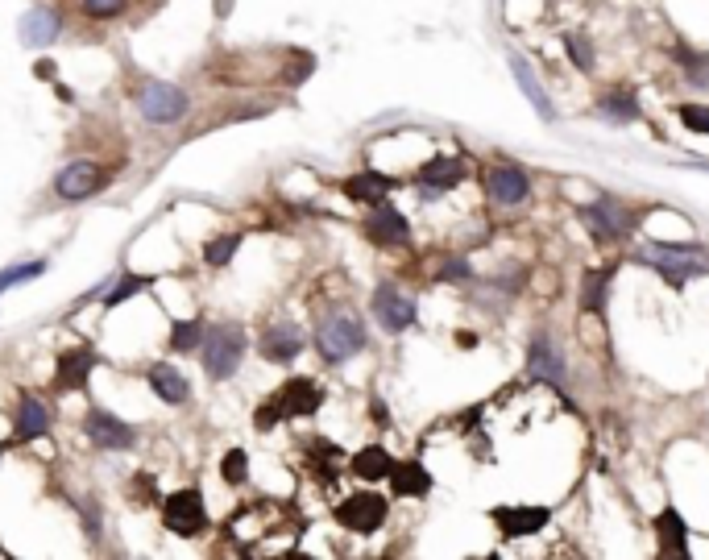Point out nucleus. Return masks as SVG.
<instances>
[{
  "instance_id": "f3484780",
  "label": "nucleus",
  "mask_w": 709,
  "mask_h": 560,
  "mask_svg": "<svg viewBox=\"0 0 709 560\" xmlns=\"http://www.w3.org/2000/svg\"><path fill=\"white\" fill-rule=\"evenodd\" d=\"M656 531H660V552L664 556H685L689 552V527H685L676 507H664L656 515Z\"/></svg>"
},
{
  "instance_id": "4be33fe9",
  "label": "nucleus",
  "mask_w": 709,
  "mask_h": 560,
  "mask_svg": "<svg viewBox=\"0 0 709 560\" xmlns=\"http://www.w3.org/2000/svg\"><path fill=\"white\" fill-rule=\"evenodd\" d=\"M92 366H96V353H92V349H71V353H63V361H59V386H63V390H79L83 382H88Z\"/></svg>"
},
{
  "instance_id": "473e14b6",
  "label": "nucleus",
  "mask_w": 709,
  "mask_h": 560,
  "mask_svg": "<svg viewBox=\"0 0 709 560\" xmlns=\"http://www.w3.org/2000/svg\"><path fill=\"white\" fill-rule=\"evenodd\" d=\"M46 270V262H21V266H9L5 274H0V291H9L17 283H30V278H38Z\"/></svg>"
},
{
  "instance_id": "58836bf2",
  "label": "nucleus",
  "mask_w": 709,
  "mask_h": 560,
  "mask_svg": "<svg viewBox=\"0 0 709 560\" xmlns=\"http://www.w3.org/2000/svg\"><path fill=\"white\" fill-rule=\"evenodd\" d=\"M34 71H38V79H50V75H54V63H46V59H42Z\"/></svg>"
},
{
  "instance_id": "2f4dec72",
  "label": "nucleus",
  "mask_w": 709,
  "mask_h": 560,
  "mask_svg": "<svg viewBox=\"0 0 709 560\" xmlns=\"http://www.w3.org/2000/svg\"><path fill=\"white\" fill-rule=\"evenodd\" d=\"M237 245H241V237L233 233V237H216V241H208V249H204V262L208 266H224L233 254H237Z\"/></svg>"
},
{
  "instance_id": "20e7f679",
  "label": "nucleus",
  "mask_w": 709,
  "mask_h": 560,
  "mask_svg": "<svg viewBox=\"0 0 709 560\" xmlns=\"http://www.w3.org/2000/svg\"><path fill=\"white\" fill-rule=\"evenodd\" d=\"M241 353H245V336L237 324H224L216 328L208 341H204V366L212 378H229L241 366Z\"/></svg>"
},
{
  "instance_id": "4468645a",
  "label": "nucleus",
  "mask_w": 709,
  "mask_h": 560,
  "mask_svg": "<svg viewBox=\"0 0 709 560\" xmlns=\"http://www.w3.org/2000/svg\"><path fill=\"white\" fill-rule=\"evenodd\" d=\"M88 436H92V444H100V448H133V428L125 424V419H117L112 411H92L88 415Z\"/></svg>"
},
{
  "instance_id": "cd10ccee",
  "label": "nucleus",
  "mask_w": 709,
  "mask_h": 560,
  "mask_svg": "<svg viewBox=\"0 0 709 560\" xmlns=\"http://www.w3.org/2000/svg\"><path fill=\"white\" fill-rule=\"evenodd\" d=\"M598 104H602V117H610V121H639L635 92H606Z\"/></svg>"
},
{
  "instance_id": "0eeeda50",
  "label": "nucleus",
  "mask_w": 709,
  "mask_h": 560,
  "mask_svg": "<svg viewBox=\"0 0 709 560\" xmlns=\"http://www.w3.org/2000/svg\"><path fill=\"white\" fill-rule=\"evenodd\" d=\"M581 220L593 229V237L598 241H622L631 229H635V216L622 208L618 200H598V204H589L581 208Z\"/></svg>"
},
{
  "instance_id": "7ed1b4c3",
  "label": "nucleus",
  "mask_w": 709,
  "mask_h": 560,
  "mask_svg": "<svg viewBox=\"0 0 709 560\" xmlns=\"http://www.w3.org/2000/svg\"><path fill=\"white\" fill-rule=\"evenodd\" d=\"M137 108L141 117H146L150 125H175L187 117V96L175 88V83H162V79H150L146 88L137 92Z\"/></svg>"
},
{
  "instance_id": "4c0bfd02",
  "label": "nucleus",
  "mask_w": 709,
  "mask_h": 560,
  "mask_svg": "<svg viewBox=\"0 0 709 560\" xmlns=\"http://www.w3.org/2000/svg\"><path fill=\"white\" fill-rule=\"evenodd\" d=\"M444 278H452V283L469 278V262H444Z\"/></svg>"
},
{
  "instance_id": "f257e3e1",
  "label": "nucleus",
  "mask_w": 709,
  "mask_h": 560,
  "mask_svg": "<svg viewBox=\"0 0 709 560\" xmlns=\"http://www.w3.org/2000/svg\"><path fill=\"white\" fill-rule=\"evenodd\" d=\"M635 262L660 270L672 287H685L689 278H705L709 274V254L697 245H643Z\"/></svg>"
},
{
  "instance_id": "dca6fc26",
  "label": "nucleus",
  "mask_w": 709,
  "mask_h": 560,
  "mask_svg": "<svg viewBox=\"0 0 709 560\" xmlns=\"http://www.w3.org/2000/svg\"><path fill=\"white\" fill-rule=\"evenodd\" d=\"M59 34H63L59 9H34V13L21 17V42L25 46H50Z\"/></svg>"
},
{
  "instance_id": "bb28decb",
  "label": "nucleus",
  "mask_w": 709,
  "mask_h": 560,
  "mask_svg": "<svg viewBox=\"0 0 709 560\" xmlns=\"http://www.w3.org/2000/svg\"><path fill=\"white\" fill-rule=\"evenodd\" d=\"M46 428H50V411H46L38 399H21V411H17V440L46 436Z\"/></svg>"
},
{
  "instance_id": "393cba45",
  "label": "nucleus",
  "mask_w": 709,
  "mask_h": 560,
  "mask_svg": "<svg viewBox=\"0 0 709 560\" xmlns=\"http://www.w3.org/2000/svg\"><path fill=\"white\" fill-rule=\"evenodd\" d=\"M345 191H349V200H357V204H382L386 191H390V179L378 175V171H361V175H353L345 183Z\"/></svg>"
},
{
  "instance_id": "9d476101",
  "label": "nucleus",
  "mask_w": 709,
  "mask_h": 560,
  "mask_svg": "<svg viewBox=\"0 0 709 560\" xmlns=\"http://www.w3.org/2000/svg\"><path fill=\"white\" fill-rule=\"evenodd\" d=\"M104 183H108V175H100V166L71 162L59 171V179H54V191H59L63 200H88V195H96Z\"/></svg>"
},
{
  "instance_id": "ddd939ff",
  "label": "nucleus",
  "mask_w": 709,
  "mask_h": 560,
  "mask_svg": "<svg viewBox=\"0 0 709 560\" xmlns=\"http://www.w3.org/2000/svg\"><path fill=\"white\" fill-rule=\"evenodd\" d=\"M365 233H370L378 245H403L411 237V224H407V216L399 208H390L382 200V204H374L370 220H365Z\"/></svg>"
},
{
  "instance_id": "c85d7f7f",
  "label": "nucleus",
  "mask_w": 709,
  "mask_h": 560,
  "mask_svg": "<svg viewBox=\"0 0 709 560\" xmlns=\"http://www.w3.org/2000/svg\"><path fill=\"white\" fill-rule=\"evenodd\" d=\"M676 59L685 63V75H689V83H709V54H697V50H689V46H676Z\"/></svg>"
},
{
  "instance_id": "412c9836",
  "label": "nucleus",
  "mask_w": 709,
  "mask_h": 560,
  "mask_svg": "<svg viewBox=\"0 0 709 560\" xmlns=\"http://www.w3.org/2000/svg\"><path fill=\"white\" fill-rule=\"evenodd\" d=\"M510 71H515V79H519V88L527 92V100L535 104V112H540L544 121H552L556 117V108H552V100L544 96V88H540V79H535V71L527 67V59L523 54H510Z\"/></svg>"
},
{
  "instance_id": "6ab92c4d",
  "label": "nucleus",
  "mask_w": 709,
  "mask_h": 560,
  "mask_svg": "<svg viewBox=\"0 0 709 560\" xmlns=\"http://www.w3.org/2000/svg\"><path fill=\"white\" fill-rule=\"evenodd\" d=\"M299 349H303V332H299L295 324H278V328H270V332L262 336V353H266L270 361H295Z\"/></svg>"
},
{
  "instance_id": "c9c22d12",
  "label": "nucleus",
  "mask_w": 709,
  "mask_h": 560,
  "mask_svg": "<svg viewBox=\"0 0 709 560\" xmlns=\"http://www.w3.org/2000/svg\"><path fill=\"white\" fill-rule=\"evenodd\" d=\"M146 287H150V278H133V274H129V278H121V287H117V291H108V295H104V307H117V303H125L129 295L146 291Z\"/></svg>"
},
{
  "instance_id": "1a4fd4ad",
  "label": "nucleus",
  "mask_w": 709,
  "mask_h": 560,
  "mask_svg": "<svg viewBox=\"0 0 709 560\" xmlns=\"http://www.w3.org/2000/svg\"><path fill=\"white\" fill-rule=\"evenodd\" d=\"M494 523H498V531L506 540H523V536H535L540 527H548V519H552V511L548 507H494V515H490Z\"/></svg>"
},
{
  "instance_id": "39448f33",
  "label": "nucleus",
  "mask_w": 709,
  "mask_h": 560,
  "mask_svg": "<svg viewBox=\"0 0 709 560\" xmlns=\"http://www.w3.org/2000/svg\"><path fill=\"white\" fill-rule=\"evenodd\" d=\"M316 345H320V353H324L328 361H349L353 353L365 349V328H361L353 316H332V320L320 328Z\"/></svg>"
},
{
  "instance_id": "423d86ee",
  "label": "nucleus",
  "mask_w": 709,
  "mask_h": 560,
  "mask_svg": "<svg viewBox=\"0 0 709 560\" xmlns=\"http://www.w3.org/2000/svg\"><path fill=\"white\" fill-rule=\"evenodd\" d=\"M162 519H166V527L175 531V536H195V531H204L208 515H204L200 490H179V494H170V498L162 502Z\"/></svg>"
},
{
  "instance_id": "aec40b11",
  "label": "nucleus",
  "mask_w": 709,
  "mask_h": 560,
  "mask_svg": "<svg viewBox=\"0 0 709 560\" xmlns=\"http://www.w3.org/2000/svg\"><path fill=\"white\" fill-rule=\"evenodd\" d=\"M614 283V266H598V270H589L581 278V307L589 316H602L606 312V291Z\"/></svg>"
},
{
  "instance_id": "e433bc0d",
  "label": "nucleus",
  "mask_w": 709,
  "mask_h": 560,
  "mask_svg": "<svg viewBox=\"0 0 709 560\" xmlns=\"http://www.w3.org/2000/svg\"><path fill=\"white\" fill-rule=\"evenodd\" d=\"M125 5H129V0H83V13H92V17L108 21V17H121Z\"/></svg>"
},
{
  "instance_id": "f8f14e48",
  "label": "nucleus",
  "mask_w": 709,
  "mask_h": 560,
  "mask_svg": "<svg viewBox=\"0 0 709 560\" xmlns=\"http://www.w3.org/2000/svg\"><path fill=\"white\" fill-rule=\"evenodd\" d=\"M374 316L382 320L386 332H403L415 324V303L407 295H399L394 287H378L374 291Z\"/></svg>"
},
{
  "instance_id": "7c9ffc66",
  "label": "nucleus",
  "mask_w": 709,
  "mask_h": 560,
  "mask_svg": "<svg viewBox=\"0 0 709 560\" xmlns=\"http://www.w3.org/2000/svg\"><path fill=\"white\" fill-rule=\"evenodd\" d=\"M170 332H175V336H170V345H175V349H195V345H200V336H204V324L200 320H179L175 328H170Z\"/></svg>"
},
{
  "instance_id": "c756f323",
  "label": "nucleus",
  "mask_w": 709,
  "mask_h": 560,
  "mask_svg": "<svg viewBox=\"0 0 709 560\" xmlns=\"http://www.w3.org/2000/svg\"><path fill=\"white\" fill-rule=\"evenodd\" d=\"M564 50H569V59H573V67L577 71H593V46H589V38L585 34H564Z\"/></svg>"
},
{
  "instance_id": "ea45409f",
  "label": "nucleus",
  "mask_w": 709,
  "mask_h": 560,
  "mask_svg": "<svg viewBox=\"0 0 709 560\" xmlns=\"http://www.w3.org/2000/svg\"><path fill=\"white\" fill-rule=\"evenodd\" d=\"M0 457H5V448H0Z\"/></svg>"
},
{
  "instance_id": "5701e85b",
  "label": "nucleus",
  "mask_w": 709,
  "mask_h": 560,
  "mask_svg": "<svg viewBox=\"0 0 709 560\" xmlns=\"http://www.w3.org/2000/svg\"><path fill=\"white\" fill-rule=\"evenodd\" d=\"M390 482H394V494L419 498V494L432 490V473L423 469L419 461H411V465H394V469H390Z\"/></svg>"
},
{
  "instance_id": "f704fd0d",
  "label": "nucleus",
  "mask_w": 709,
  "mask_h": 560,
  "mask_svg": "<svg viewBox=\"0 0 709 560\" xmlns=\"http://www.w3.org/2000/svg\"><path fill=\"white\" fill-rule=\"evenodd\" d=\"M676 117H680V125H689L693 133H709V108L705 104H680Z\"/></svg>"
},
{
  "instance_id": "a211bd4d",
  "label": "nucleus",
  "mask_w": 709,
  "mask_h": 560,
  "mask_svg": "<svg viewBox=\"0 0 709 560\" xmlns=\"http://www.w3.org/2000/svg\"><path fill=\"white\" fill-rule=\"evenodd\" d=\"M465 179V162L461 158H432L428 166L419 171V183H423V191H448V187H457Z\"/></svg>"
},
{
  "instance_id": "a878e982",
  "label": "nucleus",
  "mask_w": 709,
  "mask_h": 560,
  "mask_svg": "<svg viewBox=\"0 0 709 560\" xmlns=\"http://www.w3.org/2000/svg\"><path fill=\"white\" fill-rule=\"evenodd\" d=\"M390 469H394V461H390V453H386L382 444H370V448H361V453L353 457V473H357V478H365V482L390 478Z\"/></svg>"
},
{
  "instance_id": "b1692460",
  "label": "nucleus",
  "mask_w": 709,
  "mask_h": 560,
  "mask_svg": "<svg viewBox=\"0 0 709 560\" xmlns=\"http://www.w3.org/2000/svg\"><path fill=\"white\" fill-rule=\"evenodd\" d=\"M150 386H154V395H158L162 403H187V395H191L187 378H183L175 366H154V370H150Z\"/></svg>"
},
{
  "instance_id": "72a5a7b5",
  "label": "nucleus",
  "mask_w": 709,
  "mask_h": 560,
  "mask_svg": "<svg viewBox=\"0 0 709 560\" xmlns=\"http://www.w3.org/2000/svg\"><path fill=\"white\" fill-rule=\"evenodd\" d=\"M220 473H224V482L241 486V482H245V473H249V457L241 453V448H233V453H229V457L220 461Z\"/></svg>"
},
{
  "instance_id": "f03ea898",
  "label": "nucleus",
  "mask_w": 709,
  "mask_h": 560,
  "mask_svg": "<svg viewBox=\"0 0 709 560\" xmlns=\"http://www.w3.org/2000/svg\"><path fill=\"white\" fill-rule=\"evenodd\" d=\"M324 403V390L311 382V378H291L287 386L278 390V395H270L266 407H258V415H253V424L258 428H270L278 424V419H287V415H311V411H320Z\"/></svg>"
},
{
  "instance_id": "2eb2a0df",
  "label": "nucleus",
  "mask_w": 709,
  "mask_h": 560,
  "mask_svg": "<svg viewBox=\"0 0 709 560\" xmlns=\"http://www.w3.org/2000/svg\"><path fill=\"white\" fill-rule=\"evenodd\" d=\"M527 370L535 378H548V382H564V357L556 349V341L548 332H535L531 341V357H527Z\"/></svg>"
},
{
  "instance_id": "6e6552de",
  "label": "nucleus",
  "mask_w": 709,
  "mask_h": 560,
  "mask_svg": "<svg viewBox=\"0 0 709 560\" xmlns=\"http://www.w3.org/2000/svg\"><path fill=\"white\" fill-rule=\"evenodd\" d=\"M336 519L345 523L349 531H357V536H370V531H378L386 523V498L378 494H353L336 507Z\"/></svg>"
},
{
  "instance_id": "9b49d317",
  "label": "nucleus",
  "mask_w": 709,
  "mask_h": 560,
  "mask_svg": "<svg viewBox=\"0 0 709 560\" xmlns=\"http://www.w3.org/2000/svg\"><path fill=\"white\" fill-rule=\"evenodd\" d=\"M490 195H494V204H506V208H515V204H523L527 195H531V179H527V171L523 166H510V162H502V166H494L490 171Z\"/></svg>"
}]
</instances>
